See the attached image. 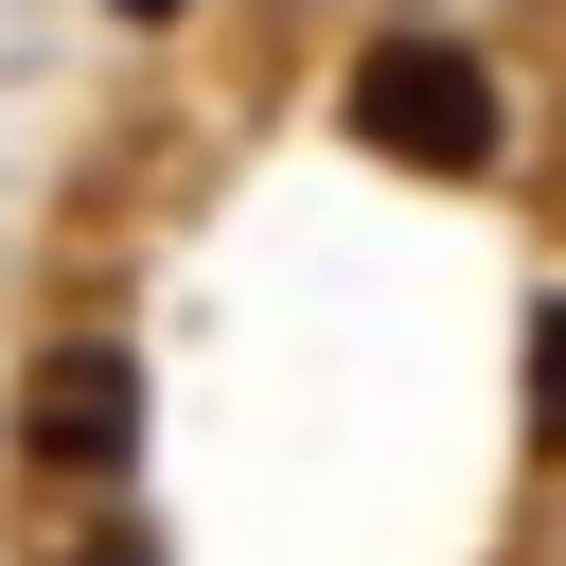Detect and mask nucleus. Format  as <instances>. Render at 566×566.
I'll return each instance as SVG.
<instances>
[{"label":"nucleus","instance_id":"1","mask_svg":"<svg viewBox=\"0 0 566 566\" xmlns=\"http://www.w3.org/2000/svg\"><path fill=\"white\" fill-rule=\"evenodd\" d=\"M354 142H389L424 177H478L495 159V71L442 53V35H389V53H354Z\"/></svg>","mask_w":566,"mask_h":566},{"label":"nucleus","instance_id":"2","mask_svg":"<svg viewBox=\"0 0 566 566\" xmlns=\"http://www.w3.org/2000/svg\"><path fill=\"white\" fill-rule=\"evenodd\" d=\"M18 424H35V460H71V478H106V460L142 442V354H106V336H71V354H35V389H18Z\"/></svg>","mask_w":566,"mask_h":566},{"label":"nucleus","instance_id":"3","mask_svg":"<svg viewBox=\"0 0 566 566\" xmlns=\"http://www.w3.org/2000/svg\"><path fill=\"white\" fill-rule=\"evenodd\" d=\"M531 424H548V442H566V301H548V318H531Z\"/></svg>","mask_w":566,"mask_h":566},{"label":"nucleus","instance_id":"4","mask_svg":"<svg viewBox=\"0 0 566 566\" xmlns=\"http://www.w3.org/2000/svg\"><path fill=\"white\" fill-rule=\"evenodd\" d=\"M124 18H177V0H124Z\"/></svg>","mask_w":566,"mask_h":566}]
</instances>
